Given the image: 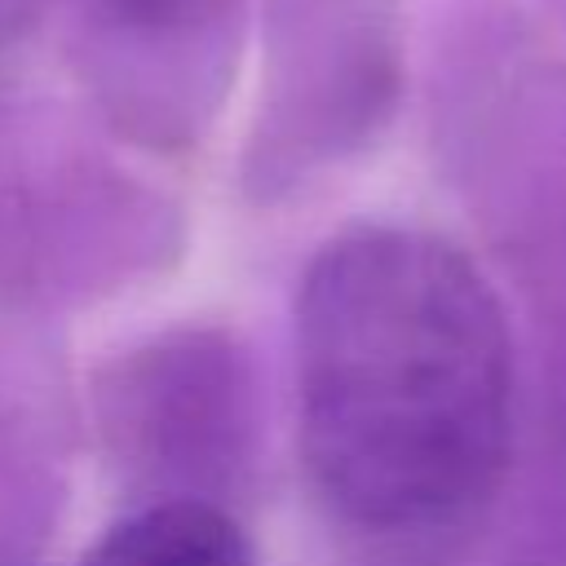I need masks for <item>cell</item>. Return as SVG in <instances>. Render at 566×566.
Masks as SVG:
<instances>
[{
    "label": "cell",
    "mask_w": 566,
    "mask_h": 566,
    "mask_svg": "<svg viewBox=\"0 0 566 566\" xmlns=\"http://www.w3.org/2000/svg\"><path fill=\"white\" fill-rule=\"evenodd\" d=\"M296 438L318 509L371 553H438L491 509L513 336L464 248L358 226L314 252L296 287Z\"/></svg>",
    "instance_id": "cell-1"
},
{
    "label": "cell",
    "mask_w": 566,
    "mask_h": 566,
    "mask_svg": "<svg viewBox=\"0 0 566 566\" xmlns=\"http://www.w3.org/2000/svg\"><path fill=\"white\" fill-rule=\"evenodd\" d=\"M248 0H97L84 71L102 106L150 142L190 137L234 66Z\"/></svg>",
    "instance_id": "cell-3"
},
{
    "label": "cell",
    "mask_w": 566,
    "mask_h": 566,
    "mask_svg": "<svg viewBox=\"0 0 566 566\" xmlns=\"http://www.w3.org/2000/svg\"><path fill=\"white\" fill-rule=\"evenodd\" d=\"M18 4L22 0H0V40L13 31V18H18Z\"/></svg>",
    "instance_id": "cell-5"
},
{
    "label": "cell",
    "mask_w": 566,
    "mask_h": 566,
    "mask_svg": "<svg viewBox=\"0 0 566 566\" xmlns=\"http://www.w3.org/2000/svg\"><path fill=\"white\" fill-rule=\"evenodd\" d=\"M252 164L265 186L363 146L402 84V0H265Z\"/></svg>",
    "instance_id": "cell-2"
},
{
    "label": "cell",
    "mask_w": 566,
    "mask_h": 566,
    "mask_svg": "<svg viewBox=\"0 0 566 566\" xmlns=\"http://www.w3.org/2000/svg\"><path fill=\"white\" fill-rule=\"evenodd\" d=\"M75 566H256V548L217 500L159 495L111 522Z\"/></svg>",
    "instance_id": "cell-4"
}]
</instances>
